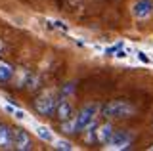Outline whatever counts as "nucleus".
Instances as JSON below:
<instances>
[{"mask_svg": "<svg viewBox=\"0 0 153 151\" xmlns=\"http://www.w3.org/2000/svg\"><path fill=\"white\" fill-rule=\"evenodd\" d=\"M56 117L59 119V122L63 121H69L75 117V111H73V105H71L69 100H65V98H59L56 103Z\"/></svg>", "mask_w": 153, "mask_h": 151, "instance_id": "nucleus-7", "label": "nucleus"}, {"mask_svg": "<svg viewBox=\"0 0 153 151\" xmlns=\"http://www.w3.org/2000/svg\"><path fill=\"white\" fill-rule=\"evenodd\" d=\"M124 56H126V52H124V50H119V48H117V58H124Z\"/></svg>", "mask_w": 153, "mask_h": 151, "instance_id": "nucleus-17", "label": "nucleus"}, {"mask_svg": "<svg viewBox=\"0 0 153 151\" xmlns=\"http://www.w3.org/2000/svg\"><path fill=\"white\" fill-rule=\"evenodd\" d=\"M138 56H140V59L143 61V63H149V61H151V59H149V58H147V56H146V54H143V52H138Z\"/></svg>", "mask_w": 153, "mask_h": 151, "instance_id": "nucleus-16", "label": "nucleus"}, {"mask_svg": "<svg viewBox=\"0 0 153 151\" xmlns=\"http://www.w3.org/2000/svg\"><path fill=\"white\" fill-rule=\"evenodd\" d=\"M13 75H16V71H13L12 65L8 61L0 59V82H10L13 78Z\"/></svg>", "mask_w": 153, "mask_h": 151, "instance_id": "nucleus-10", "label": "nucleus"}, {"mask_svg": "<svg viewBox=\"0 0 153 151\" xmlns=\"http://www.w3.org/2000/svg\"><path fill=\"white\" fill-rule=\"evenodd\" d=\"M132 145V136L128 132H115L113 138L109 140V149H128Z\"/></svg>", "mask_w": 153, "mask_h": 151, "instance_id": "nucleus-6", "label": "nucleus"}, {"mask_svg": "<svg viewBox=\"0 0 153 151\" xmlns=\"http://www.w3.org/2000/svg\"><path fill=\"white\" fill-rule=\"evenodd\" d=\"M61 130L65 132V134H76V122H75V117L73 119H69V121H63L61 122Z\"/></svg>", "mask_w": 153, "mask_h": 151, "instance_id": "nucleus-12", "label": "nucleus"}, {"mask_svg": "<svg viewBox=\"0 0 153 151\" xmlns=\"http://www.w3.org/2000/svg\"><path fill=\"white\" fill-rule=\"evenodd\" d=\"M0 149H13V128L0 122Z\"/></svg>", "mask_w": 153, "mask_h": 151, "instance_id": "nucleus-9", "label": "nucleus"}, {"mask_svg": "<svg viewBox=\"0 0 153 151\" xmlns=\"http://www.w3.org/2000/svg\"><path fill=\"white\" fill-rule=\"evenodd\" d=\"M56 149H61V151H73V144L71 141H67V140H59V141H56Z\"/></svg>", "mask_w": 153, "mask_h": 151, "instance_id": "nucleus-13", "label": "nucleus"}, {"mask_svg": "<svg viewBox=\"0 0 153 151\" xmlns=\"http://www.w3.org/2000/svg\"><path fill=\"white\" fill-rule=\"evenodd\" d=\"M13 149H17V151H31L33 149V140L27 130L13 128Z\"/></svg>", "mask_w": 153, "mask_h": 151, "instance_id": "nucleus-4", "label": "nucleus"}, {"mask_svg": "<svg viewBox=\"0 0 153 151\" xmlns=\"http://www.w3.org/2000/svg\"><path fill=\"white\" fill-rule=\"evenodd\" d=\"M36 136L42 141H54V136H52L50 128H46V126H36Z\"/></svg>", "mask_w": 153, "mask_h": 151, "instance_id": "nucleus-11", "label": "nucleus"}, {"mask_svg": "<svg viewBox=\"0 0 153 151\" xmlns=\"http://www.w3.org/2000/svg\"><path fill=\"white\" fill-rule=\"evenodd\" d=\"M130 12L136 19H147L153 16V0H136L132 4Z\"/></svg>", "mask_w": 153, "mask_h": 151, "instance_id": "nucleus-5", "label": "nucleus"}, {"mask_svg": "<svg viewBox=\"0 0 153 151\" xmlns=\"http://www.w3.org/2000/svg\"><path fill=\"white\" fill-rule=\"evenodd\" d=\"M149 151H153V145H151V147H149Z\"/></svg>", "mask_w": 153, "mask_h": 151, "instance_id": "nucleus-19", "label": "nucleus"}, {"mask_svg": "<svg viewBox=\"0 0 153 151\" xmlns=\"http://www.w3.org/2000/svg\"><path fill=\"white\" fill-rule=\"evenodd\" d=\"M100 103H86V105L80 109L79 113H76L75 117V122H76V130L79 132H84L86 126L90 124V122L96 121V117L100 115Z\"/></svg>", "mask_w": 153, "mask_h": 151, "instance_id": "nucleus-3", "label": "nucleus"}, {"mask_svg": "<svg viewBox=\"0 0 153 151\" xmlns=\"http://www.w3.org/2000/svg\"><path fill=\"white\" fill-rule=\"evenodd\" d=\"M13 115H16L17 119H25V113L19 109V107H16V109H13Z\"/></svg>", "mask_w": 153, "mask_h": 151, "instance_id": "nucleus-15", "label": "nucleus"}, {"mask_svg": "<svg viewBox=\"0 0 153 151\" xmlns=\"http://www.w3.org/2000/svg\"><path fill=\"white\" fill-rule=\"evenodd\" d=\"M56 96H54V92H42V94H38V96L35 98V109L36 113L40 117H54L56 115Z\"/></svg>", "mask_w": 153, "mask_h": 151, "instance_id": "nucleus-2", "label": "nucleus"}, {"mask_svg": "<svg viewBox=\"0 0 153 151\" xmlns=\"http://www.w3.org/2000/svg\"><path fill=\"white\" fill-rule=\"evenodd\" d=\"M113 134H115V128H113L111 122H103V124L96 126V141H98V144L107 145L109 140L113 138Z\"/></svg>", "mask_w": 153, "mask_h": 151, "instance_id": "nucleus-8", "label": "nucleus"}, {"mask_svg": "<svg viewBox=\"0 0 153 151\" xmlns=\"http://www.w3.org/2000/svg\"><path fill=\"white\" fill-rule=\"evenodd\" d=\"M136 113V107L126 100H113L102 107V115L105 119H130Z\"/></svg>", "mask_w": 153, "mask_h": 151, "instance_id": "nucleus-1", "label": "nucleus"}, {"mask_svg": "<svg viewBox=\"0 0 153 151\" xmlns=\"http://www.w3.org/2000/svg\"><path fill=\"white\" fill-rule=\"evenodd\" d=\"M2 50H4V42L0 40V54H2Z\"/></svg>", "mask_w": 153, "mask_h": 151, "instance_id": "nucleus-18", "label": "nucleus"}, {"mask_svg": "<svg viewBox=\"0 0 153 151\" xmlns=\"http://www.w3.org/2000/svg\"><path fill=\"white\" fill-rule=\"evenodd\" d=\"M48 27H56V29H61V31H67V25L63 21H48Z\"/></svg>", "mask_w": 153, "mask_h": 151, "instance_id": "nucleus-14", "label": "nucleus"}]
</instances>
